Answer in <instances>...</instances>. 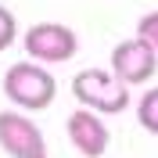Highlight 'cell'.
I'll use <instances>...</instances> for the list:
<instances>
[{
    "label": "cell",
    "instance_id": "obj_5",
    "mask_svg": "<svg viewBox=\"0 0 158 158\" xmlns=\"http://www.w3.org/2000/svg\"><path fill=\"white\" fill-rule=\"evenodd\" d=\"M158 69V50L151 43H144L140 36L133 40H122L115 50H111V72H115L126 86H140L148 83Z\"/></svg>",
    "mask_w": 158,
    "mask_h": 158
},
{
    "label": "cell",
    "instance_id": "obj_8",
    "mask_svg": "<svg viewBox=\"0 0 158 158\" xmlns=\"http://www.w3.org/2000/svg\"><path fill=\"white\" fill-rule=\"evenodd\" d=\"M15 36H18V22H15V15H11L4 4H0V50H7L11 43H15Z\"/></svg>",
    "mask_w": 158,
    "mask_h": 158
},
{
    "label": "cell",
    "instance_id": "obj_3",
    "mask_svg": "<svg viewBox=\"0 0 158 158\" xmlns=\"http://www.w3.org/2000/svg\"><path fill=\"white\" fill-rule=\"evenodd\" d=\"M79 50V36L61 22H36L25 32V54L36 61H69Z\"/></svg>",
    "mask_w": 158,
    "mask_h": 158
},
{
    "label": "cell",
    "instance_id": "obj_6",
    "mask_svg": "<svg viewBox=\"0 0 158 158\" xmlns=\"http://www.w3.org/2000/svg\"><path fill=\"white\" fill-rule=\"evenodd\" d=\"M69 140H72V148L79 151L83 158H101L104 151H108V126L97 118V111H90V108H79L69 115Z\"/></svg>",
    "mask_w": 158,
    "mask_h": 158
},
{
    "label": "cell",
    "instance_id": "obj_9",
    "mask_svg": "<svg viewBox=\"0 0 158 158\" xmlns=\"http://www.w3.org/2000/svg\"><path fill=\"white\" fill-rule=\"evenodd\" d=\"M137 36L158 50V11H151V15H144V18L137 22Z\"/></svg>",
    "mask_w": 158,
    "mask_h": 158
},
{
    "label": "cell",
    "instance_id": "obj_4",
    "mask_svg": "<svg viewBox=\"0 0 158 158\" xmlns=\"http://www.w3.org/2000/svg\"><path fill=\"white\" fill-rule=\"evenodd\" d=\"M0 148L11 158H47V140L22 111H0Z\"/></svg>",
    "mask_w": 158,
    "mask_h": 158
},
{
    "label": "cell",
    "instance_id": "obj_7",
    "mask_svg": "<svg viewBox=\"0 0 158 158\" xmlns=\"http://www.w3.org/2000/svg\"><path fill=\"white\" fill-rule=\"evenodd\" d=\"M137 118H140V126L148 129V133H158V86L148 90V94L140 97V104H137Z\"/></svg>",
    "mask_w": 158,
    "mask_h": 158
},
{
    "label": "cell",
    "instance_id": "obj_1",
    "mask_svg": "<svg viewBox=\"0 0 158 158\" xmlns=\"http://www.w3.org/2000/svg\"><path fill=\"white\" fill-rule=\"evenodd\" d=\"M72 97L97 115H118L129 104V90L108 69H83L72 76Z\"/></svg>",
    "mask_w": 158,
    "mask_h": 158
},
{
    "label": "cell",
    "instance_id": "obj_2",
    "mask_svg": "<svg viewBox=\"0 0 158 158\" xmlns=\"http://www.w3.org/2000/svg\"><path fill=\"white\" fill-rule=\"evenodd\" d=\"M4 94H7L18 108L29 111H43L54 104V94H58V83L47 69H40L32 61H18L11 65L7 76H4Z\"/></svg>",
    "mask_w": 158,
    "mask_h": 158
}]
</instances>
